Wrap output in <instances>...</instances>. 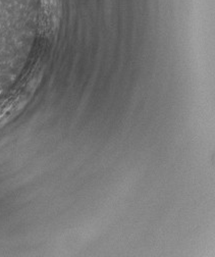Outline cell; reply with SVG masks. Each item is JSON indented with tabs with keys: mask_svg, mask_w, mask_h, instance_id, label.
I'll return each mask as SVG.
<instances>
[{
	"mask_svg": "<svg viewBox=\"0 0 215 257\" xmlns=\"http://www.w3.org/2000/svg\"><path fill=\"white\" fill-rule=\"evenodd\" d=\"M43 4L47 18L50 19V21L56 20L57 11L59 9L57 0H43Z\"/></svg>",
	"mask_w": 215,
	"mask_h": 257,
	"instance_id": "6da1fadb",
	"label": "cell"
}]
</instances>
